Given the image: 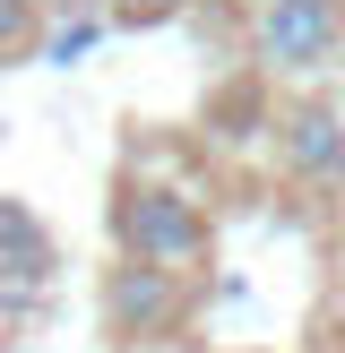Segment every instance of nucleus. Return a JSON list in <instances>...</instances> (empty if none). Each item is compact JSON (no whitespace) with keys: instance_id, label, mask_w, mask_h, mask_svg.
<instances>
[{"instance_id":"423d86ee","label":"nucleus","mask_w":345,"mask_h":353,"mask_svg":"<svg viewBox=\"0 0 345 353\" xmlns=\"http://www.w3.org/2000/svg\"><path fill=\"white\" fill-rule=\"evenodd\" d=\"M34 43H43V9L34 0H0V61H17Z\"/></svg>"},{"instance_id":"f257e3e1","label":"nucleus","mask_w":345,"mask_h":353,"mask_svg":"<svg viewBox=\"0 0 345 353\" xmlns=\"http://www.w3.org/2000/svg\"><path fill=\"white\" fill-rule=\"evenodd\" d=\"M207 216L181 199V190H138V181H121V199H112V250L121 259H138V268H172L181 276L190 259H207Z\"/></svg>"},{"instance_id":"0eeeda50","label":"nucleus","mask_w":345,"mask_h":353,"mask_svg":"<svg viewBox=\"0 0 345 353\" xmlns=\"http://www.w3.org/2000/svg\"><path fill=\"white\" fill-rule=\"evenodd\" d=\"M190 0H112V17L121 26H164V17H181Z\"/></svg>"},{"instance_id":"f03ea898","label":"nucleus","mask_w":345,"mask_h":353,"mask_svg":"<svg viewBox=\"0 0 345 353\" xmlns=\"http://www.w3.org/2000/svg\"><path fill=\"white\" fill-rule=\"evenodd\" d=\"M259 61L285 78H319L345 61V0H259Z\"/></svg>"},{"instance_id":"6e6552de","label":"nucleus","mask_w":345,"mask_h":353,"mask_svg":"<svg viewBox=\"0 0 345 353\" xmlns=\"http://www.w3.org/2000/svg\"><path fill=\"white\" fill-rule=\"evenodd\" d=\"M337 353H345V336H337Z\"/></svg>"},{"instance_id":"20e7f679","label":"nucleus","mask_w":345,"mask_h":353,"mask_svg":"<svg viewBox=\"0 0 345 353\" xmlns=\"http://www.w3.org/2000/svg\"><path fill=\"white\" fill-rule=\"evenodd\" d=\"M276 155H285V172H293V181H310V190L345 181V103L302 95L285 121H276Z\"/></svg>"},{"instance_id":"7ed1b4c3","label":"nucleus","mask_w":345,"mask_h":353,"mask_svg":"<svg viewBox=\"0 0 345 353\" xmlns=\"http://www.w3.org/2000/svg\"><path fill=\"white\" fill-rule=\"evenodd\" d=\"M103 327H112L121 345H138V336H172V327H181V276H172V268H138V259H121V268L103 276Z\"/></svg>"},{"instance_id":"39448f33","label":"nucleus","mask_w":345,"mask_h":353,"mask_svg":"<svg viewBox=\"0 0 345 353\" xmlns=\"http://www.w3.org/2000/svg\"><path fill=\"white\" fill-rule=\"evenodd\" d=\"M52 268H61V250H52L43 216L26 199H0V310H26L52 285Z\"/></svg>"}]
</instances>
